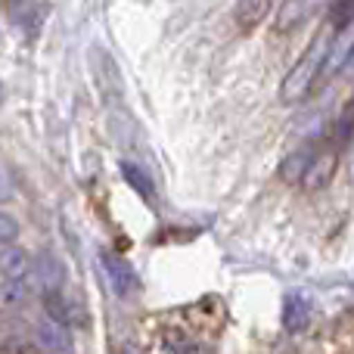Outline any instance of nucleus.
Masks as SVG:
<instances>
[{"mask_svg": "<svg viewBox=\"0 0 354 354\" xmlns=\"http://www.w3.org/2000/svg\"><path fill=\"white\" fill-rule=\"evenodd\" d=\"M333 28L330 25H324V28L314 35L311 47L301 53V59L292 66V72L283 78L280 84V100L286 106H295L301 103V100L311 97V91L320 84V75H324V62L326 56H330V47H333Z\"/></svg>", "mask_w": 354, "mask_h": 354, "instance_id": "f257e3e1", "label": "nucleus"}, {"mask_svg": "<svg viewBox=\"0 0 354 354\" xmlns=\"http://www.w3.org/2000/svg\"><path fill=\"white\" fill-rule=\"evenodd\" d=\"M100 264H103L106 283H109V289L118 299H131V295L140 289V280H137L134 268H131L122 255H115V252H100Z\"/></svg>", "mask_w": 354, "mask_h": 354, "instance_id": "f03ea898", "label": "nucleus"}, {"mask_svg": "<svg viewBox=\"0 0 354 354\" xmlns=\"http://www.w3.org/2000/svg\"><path fill=\"white\" fill-rule=\"evenodd\" d=\"M336 171H339V149H314L299 183H305L308 189H324L336 177Z\"/></svg>", "mask_w": 354, "mask_h": 354, "instance_id": "7ed1b4c3", "label": "nucleus"}, {"mask_svg": "<svg viewBox=\"0 0 354 354\" xmlns=\"http://www.w3.org/2000/svg\"><path fill=\"white\" fill-rule=\"evenodd\" d=\"M31 268H35V280L41 289H62V283H66V268H62V261L53 252H37Z\"/></svg>", "mask_w": 354, "mask_h": 354, "instance_id": "20e7f679", "label": "nucleus"}, {"mask_svg": "<svg viewBox=\"0 0 354 354\" xmlns=\"http://www.w3.org/2000/svg\"><path fill=\"white\" fill-rule=\"evenodd\" d=\"M311 324V299L305 292H289L283 301V326L289 333H301Z\"/></svg>", "mask_w": 354, "mask_h": 354, "instance_id": "39448f33", "label": "nucleus"}, {"mask_svg": "<svg viewBox=\"0 0 354 354\" xmlns=\"http://www.w3.org/2000/svg\"><path fill=\"white\" fill-rule=\"evenodd\" d=\"M37 339L47 351L53 354H72V336H68V326L66 324H56L50 317H41L37 324Z\"/></svg>", "mask_w": 354, "mask_h": 354, "instance_id": "423d86ee", "label": "nucleus"}, {"mask_svg": "<svg viewBox=\"0 0 354 354\" xmlns=\"http://www.w3.org/2000/svg\"><path fill=\"white\" fill-rule=\"evenodd\" d=\"M270 12V0H236V10H233V19L243 31H252L268 19Z\"/></svg>", "mask_w": 354, "mask_h": 354, "instance_id": "0eeeda50", "label": "nucleus"}, {"mask_svg": "<svg viewBox=\"0 0 354 354\" xmlns=\"http://www.w3.org/2000/svg\"><path fill=\"white\" fill-rule=\"evenodd\" d=\"M311 0H283L280 16H277V31H295L308 19Z\"/></svg>", "mask_w": 354, "mask_h": 354, "instance_id": "6e6552de", "label": "nucleus"}, {"mask_svg": "<svg viewBox=\"0 0 354 354\" xmlns=\"http://www.w3.org/2000/svg\"><path fill=\"white\" fill-rule=\"evenodd\" d=\"M0 270H3V280H25L31 274V258L25 249L12 245L3 258H0Z\"/></svg>", "mask_w": 354, "mask_h": 354, "instance_id": "1a4fd4ad", "label": "nucleus"}, {"mask_svg": "<svg viewBox=\"0 0 354 354\" xmlns=\"http://www.w3.org/2000/svg\"><path fill=\"white\" fill-rule=\"evenodd\" d=\"M311 156H314V149H311V147L295 149L292 156H286V159H283L280 177H283L286 183H299V180H301V174H305V168H308V162H311Z\"/></svg>", "mask_w": 354, "mask_h": 354, "instance_id": "9d476101", "label": "nucleus"}, {"mask_svg": "<svg viewBox=\"0 0 354 354\" xmlns=\"http://www.w3.org/2000/svg\"><path fill=\"white\" fill-rule=\"evenodd\" d=\"M44 317L56 320V324L68 326V299L62 289H44Z\"/></svg>", "mask_w": 354, "mask_h": 354, "instance_id": "9b49d317", "label": "nucleus"}, {"mask_svg": "<svg viewBox=\"0 0 354 354\" xmlns=\"http://www.w3.org/2000/svg\"><path fill=\"white\" fill-rule=\"evenodd\" d=\"M122 174H124V180H128L131 187H134L137 193L143 196V199H153V177L147 174V168L134 165V162H124V165H122Z\"/></svg>", "mask_w": 354, "mask_h": 354, "instance_id": "f8f14e48", "label": "nucleus"}, {"mask_svg": "<svg viewBox=\"0 0 354 354\" xmlns=\"http://www.w3.org/2000/svg\"><path fill=\"white\" fill-rule=\"evenodd\" d=\"M31 292V280L25 277V280H3L0 283V301L3 305H22L25 299H28Z\"/></svg>", "mask_w": 354, "mask_h": 354, "instance_id": "ddd939ff", "label": "nucleus"}, {"mask_svg": "<svg viewBox=\"0 0 354 354\" xmlns=\"http://www.w3.org/2000/svg\"><path fill=\"white\" fill-rule=\"evenodd\" d=\"M351 16H354V0H333L330 22H326V25H330L333 31H348Z\"/></svg>", "mask_w": 354, "mask_h": 354, "instance_id": "4468645a", "label": "nucleus"}, {"mask_svg": "<svg viewBox=\"0 0 354 354\" xmlns=\"http://www.w3.org/2000/svg\"><path fill=\"white\" fill-rule=\"evenodd\" d=\"M351 131H354V106L348 103L342 112H339V118H336V128H333V140H336L339 147H348V143H351Z\"/></svg>", "mask_w": 354, "mask_h": 354, "instance_id": "2eb2a0df", "label": "nucleus"}, {"mask_svg": "<svg viewBox=\"0 0 354 354\" xmlns=\"http://www.w3.org/2000/svg\"><path fill=\"white\" fill-rule=\"evenodd\" d=\"M16 236H19V224L6 212H0V243L10 245V243H16Z\"/></svg>", "mask_w": 354, "mask_h": 354, "instance_id": "dca6fc26", "label": "nucleus"}, {"mask_svg": "<svg viewBox=\"0 0 354 354\" xmlns=\"http://www.w3.org/2000/svg\"><path fill=\"white\" fill-rule=\"evenodd\" d=\"M6 199H12V177L0 168V202H6Z\"/></svg>", "mask_w": 354, "mask_h": 354, "instance_id": "f3484780", "label": "nucleus"}, {"mask_svg": "<svg viewBox=\"0 0 354 354\" xmlns=\"http://www.w3.org/2000/svg\"><path fill=\"white\" fill-rule=\"evenodd\" d=\"M25 354H28V351H25Z\"/></svg>", "mask_w": 354, "mask_h": 354, "instance_id": "a211bd4d", "label": "nucleus"}]
</instances>
